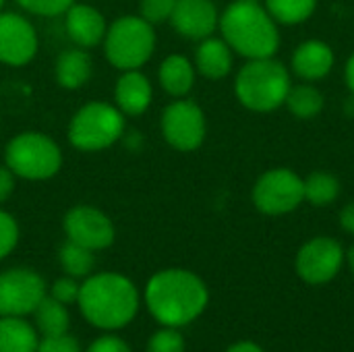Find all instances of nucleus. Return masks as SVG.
Wrapping results in <instances>:
<instances>
[{
	"label": "nucleus",
	"mask_w": 354,
	"mask_h": 352,
	"mask_svg": "<svg viewBox=\"0 0 354 352\" xmlns=\"http://www.w3.org/2000/svg\"><path fill=\"white\" fill-rule=\"evenodd\" d=\"M79 290H81V286L77 284V280L73 276H64V278H58L52 284V295L50 297H54L62 305H71V303H77Z\"/></svg>",
	"instance_id": "nucleus-32"
},
{
	"label": "nucleus",
	"mask_w": 354,
	"mask_h": 352,
	"mask_svg": "<svg viewBox=\"0 0 354 352\" xmlns=\"http://www.w3.org/2000/svg\"><path fill=\"white\" fill-rule=\"evenodd\" d=\"M344 261V251L338 241L317 237L305 243L297 255V274L307 284H326L336 278Z\"/></svg>",
	"instance_id": "nucleus-10"
},
{
	"label": "nucleus",
	"mask_w": 354,
	"mask_h": 352,
	"mask_svg": "<svg viewBox=\"0 0 354 352\" xmlns=\"http://www.w3.org/2000/svg\"><path fill=\"white\" fill-rule=\"evenodd\" d=\"M64 232L68 241L91 251L106 249L114 241V226L110 218L89 205H77L64 216Z\"/></svg>",
	"instance_id": "nucleus-12"
},
{
	"label": "nucleus",
	"mask_w": 354,
	"mask_h": 352,
	"mask_svg": "<svg viewBox=\"0 0 354 352\" xmlns=\"http://www.w3.org/2000/svg\"><path fill=\"white\" fill-rule=\"evenodd\" d=\"M176 0H141V17L147 23H162L172 17Z\"/></svg>",
	"instance_id": "nucleus-29"
},
{
	"label": "nucleus",
	"mask_w": 354,
	"mask_h": 352,
	"mask_svg": "<svg viewBox=\"0 0 354 352\" xmlns=\"http://www.w3.org/2000/svg\"><path fill=\"white\" fill-rule=\"evenodd\" d=\"M124 131V118L120 110L104 102H91L83 106L71 120L68 139L77 149L100 151L110 147Z\"/></svg>",
	"instance_id": "nucleus-6"
},
{
	"label": "nucleus",
	"mask_w": 354,
	"mask_h": 352,
	"mask_svg": "<svg viewBox=\"0 0 354 352\" xmlns=\"http://www.w3.org/2000/svg\"><path fill=\"white\" fill-rule=\"evenodd\" d=\"M108 60L122 71H135L145 64L156 46L151 23L143 17H120L104 35Z\"/></svg>",
	"instance_id": "nucleus-5"
},
{
	"label": "nucleus",
	"mask_w": 354,
	"mask_h": 352,
	"mask_svg": "<svg viewBox=\"0 0 354 352\" xmlns=\"http://www.w3.org/2000/svg\"><path fill=\"white\" fill-rule=\"evenodd\" d=\"M305 183V199L313 205H330L340 193V183L328 172H313Z\"/></svg>",
	"instance_id": "nucleus-26"
},
{
	"label": "nucleus",
	"mask_w": 354,
	"mask_h": 352,
	"mask_svg": "<svg viewBox=\"0 0 354 352\" xmlns=\"http://www.w3.org/2000/svg\"><path fill=\"white\" fill-rule=\"evenodd\" d=\"M66 31L71 39L83 48L100 44L106 35V21L100 10L87 4H73L66 10Z\"/></svg>",
	"instance_id": "nucleus-15"
},
{
	"label": "nucleus",
	"mask_w": 354,
	"mask_h": 352,
	"mask_svg": "<svg viewBox=\"0 0 354 352\" xmlns=\"http://www.w3.org/2000/svg\"><path fill=\"white\" fill-rule=\"evenodd\" d=\"M346 83H348L351 91L354 93V54L348 58V62H346Z\"/></svg>",
	"instance_id": "nucleus-37"
},
{
	"label": "nucleus",
	"mask_w": 354,
	"mask_h": 352,
	"mask_svg": "<svg viewBox=\"0 0 354 352\" xmlns=\"http://www.w3.org/2000/svg\"><path fill=\"white\" fill-rule=\"evenodd\" d=\"M170 21L180 35L205 39L214 33L220 19L212 0H176Z\"/></svg>",
	"instance_id": "nucleus-14"
},
{
	"label": "nucleus",
	"mask_w": 354,
	"mask_h": 352,
	"mask_svg": "<svg viewBox=\"0 0 354 352\" xmlns=\"http://www.w3.org/2000/svg\"><path fill=\"white\" fill-rule=\"evenodd\" d=\"M12 189H15L12 170L10 168H0V203H4L8 199Z\"/></svg>",
	"instance_id": "nucleus-34"
},
{
	"label": "nucleus",
	"mask_w": 354,
	"mask_h": 352,
	"mask_svg": "<svg viewBox=\"0 0 354 352\" xmlns=\"http://www.w3.org/2000/svg\"><path fill=\"white\" fill-rule=\"evenodd\" d=\"M23 8L35 12V15H46V17H54L60 12H66L75 0H17Z\"/></svg>",
	"instance_id": "nucleus-30"
},
{
	"label": "nucleus",
	"mask_w": 354,
	"mask_h": 352,
	"mask_svg": "<svg viewBox=\"0 0 354 352\" xmlns=\"http://www.w3.org/2000/svg\"><path fill=\"white\" fill-rule=\"evenodd\" d=\"M305 199V183L286 168H276L266 172L255 189L253 203L259 212L268 216H282L297 210Z\"/></svg>",
	"instance_id": "nucleus-8"
},
{
	"label": "nucleus",
	"mask_w": 354,
	"mask_h": 352,
	"mask_svg": "<svg viewBox=\"0 0 354 352\" xmlns=\"http://www.w3.org/2000/svg\"><path fill=\"white\" fill-rule=\"evenodd\" d=\"M151 102V85L139 71H124L116 83V104L124 114H141Z\"/></svg>",
	"instance_id": "nucleus-17"
},
{
	"label": "nucleus",
	"mask_w": 354,
	"mask_h": 352,
	"mask_svg": "<svg viewBox=\"0 0 354 352\" xmlns=\"http://www.w3.org/2000/svg\"><path fill=\"white\" fill-rule=\"evenodd\" d=\"M37 52L33 25L15 12H0V60L12 66L27 64Z\"/></svg>",
	"instance_id": "nucleus-13"
},
{
	"label": "nucleus",
	"mask_w": 354,
	"mask_h": 352,
	"mask_svg": "<svg viewBox=\"0 0 354 352\" xmlns=\"http://www.w3.org/2000/svg\"><path fill=\"white\" fill-rule=\"evenodd\" d=\"M346 261H348V268H351V272H353L354 276V247L348 251V255H346Z\"/></svg>",
	"instance_id": "nucleus-38"
},
{
	"label": "nucleus",
	"mask_w": 354,
	"mask_h": 352,
	"mask_svg": "<svg viewBox=\"0 0 354 352\" xmlns=\"http://www.w3.org/2000/svg\"><path fill=\"white\" fill-rule=\"evenodd\" d=\"M33 315H35V326L44 336H58L68 332L71 315L66 311V305L58 303L54 297H44L35 307Z\"/></svg>",
	"instance_id": "nucleus-22"
},
{
	"label": "nucleus",
	"mask_w": 354,
	"mask_h": 352,
	"mask_svg": "<svg viewBox=\"0 0 354 352\" xmlns=\"http://www.w3.org/2000/svg\"><path fill=\"white\" fill-rule=\"evenodd\" d=\"M58 83L66 89L81 87L91 77V58L83 50H66L58 56L56 62Z\"/></svg>",
	"instance_id": "nucleus-20"
},
{
	"label": "nucleus",
	"mask_w": 354,
	"mask_h": 352,
	"mask_svg": "<svg viewBox=\"0 0 354 352\" xmlns=\"http://www.w3.org/2000/svg\"><path fill=\"white\" fill-rule=\"evenodd\" d=\"M209 293L203 280L187 270H164L151 276L145 286L149 313L168 328L195 322L207 307Z\"/></svg>",
	"instance_id": "nucleus-1"
},
{
	"label": "nucleus",
	"mask_w": 354,
	"mask_h": 352,
	"mask_svg": "<svg viewBox=\"0 0 354 352\" xmlns=\"http://www.w3.org/2000/svg\"><path fill=\"white\" fill-rule=\"evenodd\" d=\"M284 104L297 118L307 120V118L317 116L324 110V95L313 85H297V87H290Z\"/></svg>",
	"instance_id": "nucleus-23"
},
{
	"label": "nucleus",
	"mask_w": 354,
	"mask_h": 352,
	"mask_svg": "<svg viewBox=\"0 0 354 352\" xmlns=\"http://www.w3.org/2000/svg\"><path fill=\"white\" fill-rule=\"evenodd\" d=\"M234 89L241 104L249 110L270 112L286 102L290 91V77L286 66L272 56L253 58L236 75Z\"/></svg>",
	"instance_id": "nucleus-4"
},
{
	"label": "nucleus",
	"mask_w": 354,
	"mask_h": 352,
	"mask_svg": "<svg viewBox=\"0 0 354 352\" xmlns=\"http://www.w3.org/2000/svg\"><path fill=\"white\" fill-rule=\"evenodd\" d=\"M195 62L201 75L209 79H222L232 68V52L230 46L224 39L205 37L201 46L197 48Z\"/></svg>",
	"instance_id": "nucleus-18"
},
{
	"label": "nucleus",
	"mask_w": 354,
	"mask_h": 352,
	"mask_svg": "<svg viewBox=\"0 0 354 352\" xmlns=\"http://www.w3.org/2000/svg\"><path fill=\"white\" fill-rule=\"evenodd\" d=\"M46 297L44 278L27 268L0 272V317H25Z\"/></svg>",
	"instance_id": "nucleus-9"
},
{
	"label": "nucleus",
	"mask_w": 354,
	"mask_h": 352,
	"mask_svg": "<svg viewBox=\"0 0 354 352\" xmlns=\"http://www.w3.org/2000/svg\"><path fill=\"white\" fill-rule=\"evenodd\" d=\"M77 305L93 328L122 330L139 311V293L127 276L104 272L81 284Z\"/></svg>",
	"instance_id": "nucleus-2"
},
{
	"label": "nucleus",
	"mask_w": 354,
	"mask_h": 352,
	"mask_svg": "<svg viewBox=\"0 0 354 352\" xmlns=\"http://www.w3.org/2000/svg\"><path fill=\"white\" fill-rule=\"evenodd\" d=\"M2 6H4V0H0V8H2Z\"/></svg>",
	"instance_id": "nucleus-39"
},
{
	"label": "nucleus",
	"mask_w": 354,
	"mask_h": 352,
	"mask_svg": "<svg viewBox=\"0 0 354 352\" xmlns=\"http://www.w3.org/2000/svg\"><path fill=\"white\" fill-rule=\"evenodd\" d=\"M220 29L230 50L249 60L274 56L280 46L278 27L257 0L232 2L220 17Z\"/></svg>",
	"instance_id": "nucleus-3"
},
{
	"label": "nucleus",
	"mask_w": 354,
	"mask_h": 352,
	"mask_svg": "<svg viewBox=\"0 0 354 352\" xmlns=\"http://www.w3.org/2000/svg\"><path fill=\"white\" fill-rule=\"evenodd\" d=\"M162 133L166 141L180 151L197 149L205 137V118L201 108L193 102L170 104L162 114Z\"/></svg>",
	"instance_id": "nucleus-11"
},
{
	"label": "nucleus",
	"mask_w": 354,
	"mask_h": 352,
	"mask_svg": "<svg viewBox=\"0 0 354 352\" xmlns=\"http://www.w3.org/2000/svg\"><path fill=\"white\" fill-rule=\"evenodd\" d=\"M226 352H263V351H261V346H257L255 342L245 340V342H236V344H232V346H230Z\"/></svg>",
	"instance_id": "nucleus-36"
},
{
	"label": "nucleus",
	"mask_w": 354,
	"mask_h": 352,
	"mask_svg": "<svg viewBox=\"0 0 354 352\" xmlns=\"http://www.w3.org/2000/svg\"><path fill=\"white\" fill-rule=\"evenodd\" d=\"M315 4L317 0H266V8L272 19L286 25H297L309 19L315 10Z\"/></svg>",
	"instance_id": "nucleus-25"
},
{
	"label": "nucleus",
	"mask_w": 354,
	"mask_h": 352,
	"mask_svg": "<svg viewBox=\"0 0 354 352\" xmlns=\"http://www.w3.org/2000/svg\"><path fill=\"white\" fill-rule=\"evenodd\" d=\"M62 156L58 145L41 133H21L6 147V166L12 174L44 180L58 172Z\"/></svg>",
	"instance_id": "nucleus-7"
},
{
	"label": "nucleus",
	"mask_w": 354,
	"mask_h": 352,
	"mask_svg": "<svg viewBox=\"0 0 354 352\" xmlns=\"http://www.w3.org/2000/svg\"><path fill=\"white\" fill-rule=\"evenodd\" d=\"M19 241V226L15 218L0 210V259L6 257Z\"/></svg>",
	"instance_id": "nucleus-28"
},
{
	"label": "nucleus",
	"mask_w": 354,
	"mask_h": 352,
	"mask_svg": "<svg viewBox=\"0 0 354 352\" xmlns=\"http://www.w3.org/2000/svg\"><path fill=\"white\" fill-rule=\"evenodd\" d=\"M87 352H131V349L118 336H102V338H95L89 344Z\"/></svg>",
	"instance_id": "nucleus-33"
},
{
	"label": "nucleus",
	"mask_w": 354,
	"mask_h": 352,
	"mask_svg": "<svg viewBox=\"0 0 354 352\" xmlns=\"http://www.w3.org/2000/svg\"><path fill=\"white\" fill-rule=\"evenodd\" d=\"M58 259H60V266L64 270L66 276H73V278H83V276H89L93 266H95V259H93V251L91 249H85L73 241L64 243L58 251Z\"/></svg>",
	"instance_id": "nucleus-24"
},
{
	"label": "nucleus",
	"mask_w": 354,
	"mask_h": 352,
	"mask_svg": "<svg viewBox=\"0 0 354 352\" xmlns=\"http://www.w3.org/2000/svg\"><path fill=\"white\" fill-rule=\"evenodd\" d=\"M35 352H81V346L79 340L66 332L58 336H44Z\"/></svg>",
	"instance_id": "nucleus-31"
},
{
	"label": "nucleus",
	"mask_w": 354,
	"mask_h": 352,
	"mask_svg": "<svg viewBox=\"0 0 354 352\" xmlns=\"http://www.w3.org/2000/svg\"><path fill=\"white\" fill-rule=\"evenodd\" d=\"M195 81V71L185 56H168L160 66V83L170 95H185L191 91Z\"/></svg>",
	"instance_id": "nucleus-21"
},
{
	"label": "nucleus",
	"mask_w": 354,
	"mask_h": 352,
	"mask_svg": "<svg viewBox=\"0 0 354 352\" xmlns=\"http://www.w3.org/2000/svg\"><path fill=\"white\" fill-rule=\"evenodd\" d=\"M147 352H185V338L176 328L164 326L149 338Z\"/></svg>",
	"instance_id": "nucleus-27"
},
{
	"label": "nucleus",
	"mask_w": 354,
	"mask_h": 352,
	"mask_svg": "<svg viewBox=\"0 0 354 352\" xmlns=\"http://www.w3.org/2000/svg\"><path fill=\"white\" fill-rule=\"evenodd\" d=\"M340 226H342L346 232L354 234V201L353 203H348V205L342 210V214H340Z\"/></svg>",
	"instance_id": "nucleus-35"
},
{
	"label": "nucleus",
	"mask_w": 354,
	"mask_h": 352,
	"mask_svg": "<svg viewBox=\"0 0 354 352\" xmlns=\"http://www.w3.org/2000/svg\"><path fill=\"white\" fill-rule=\"evenodd\" d=\"M37 332L23 317H0V352H35Z\"/></svg>",
	"instance_id": "nucleus-19"
},
{
	"label": "nucleus",
	"mask_w": 354,
	"mask_h": 352,
	"mask_svg": "<svg viewBox=\"0 0 354 352\" xmlns=\"http://www.w3.org/2000/svg\"><path fill=\"white\" fill-rule=\"evenodd\" d=\"M334 66V52L328 44L311 39L301 44L292 56V68L299 77L315 81L326 77Z\"/></svg>",
	"instance_id": "nucleus-16"
}]
</instances>
